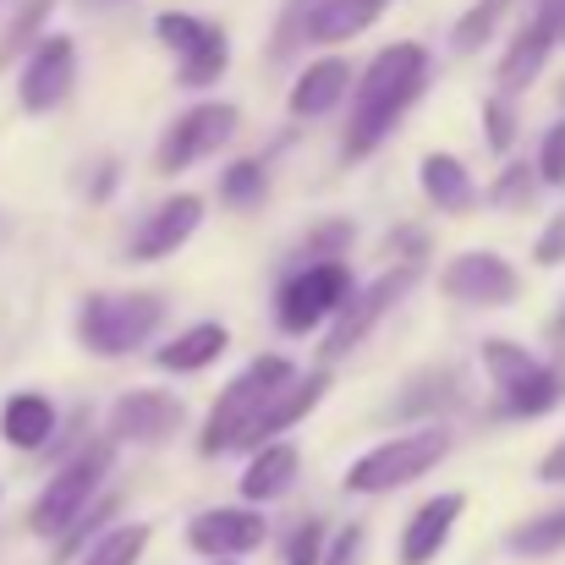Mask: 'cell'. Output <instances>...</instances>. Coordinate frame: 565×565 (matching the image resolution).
Wrapping results in <instances>:
<instances>
[{"instance_id": "cell-11", "label": "cell", "mask_w": 565, "mask_h": 565, "mask_svg": "<svg viewBox=\"0 0 565 565\" xmlns=\"http://www.w3.org/2000/svg\"><path fill=\"white\" fill-rule=\"evenodd\" d=\"M439 286H445V297H456V302H467V308H500V302L516 297L522 280H516V269H511L500 253H456V258L445 264Z\"/></svg>"}, {"instance_id": "cell-6", "label": "cell", "mask_w": 565, "mask_h": 565, "mask_svg": "<svg viewBox=\"0 0 565 565\" xmlns=\"http://www.w3.org/2000/svg\"><path fill=\"white\" fill-rule=\"evenodd\" d=\"M347 297H352V275H347L341 258L308 264V269H297V275L280 286V297H275V324H280L286 335H308L313 324H324L330 313H341Z\"/></svg>"}, {"instance_id": "cell-35", "label": "cell", "mask_w": 565, "mask_h": 565, "mask_svg": "<svg viewBox=\"0 0 565 565\" xmlns=\"http://www.w3.org/2000/svg\"><path fill=\"white\" fill-rule=\"evenodd\" d=\"M494 203H505V209H511V203H527V171H522V166H511V171L500 177V188H494Z\"/></svg>"}, {"instance_id": "cell-40", "label": "cell", "mask_w": 565, "mask_h": 565, "mask_svg": "<svg viewBox=\"0 0 565 565\" xmlns=\"http://www.w3.org/2000/svg\"><path fill=\"white\" fill-rule=\"evenodd\" d=\"M214 565H236V561H214Z\"/></svg>"}, {"instance_id": "cell-23", "label": "cell", "mask_w": 565, "mask_h": 565, "mask_svg": "<svg viewBox=\"0 0 565 565\" xmlns=\"http://www.w3.org/2000/svg\"><path fill=\"white\" fill-rule=\"evenodd\" d=\"M324 390H330V379H324V374L297 379V384H291V390H286V395H280V401L269 406V417L258 423V434H253V445H264V439H275L280 428H291V423H302V417H308V412H313V406L324 401Z\"/></svg>"}, {"instance_id": "cell-9", "label": "cell", "mask_w": 565, "mask_h": 565, "mask_svg": "<svg viewBox=\"0 0 565 565\" xmlns=\"http://www.w3.org/2000/svg\"><path fill=\"white\" fill-rule=\"evenodd\" d=\"M154 33H160V44H171L177 50V61H182V83L188 88H203V83H214L220 72H225V33L214 28V22H203V17H188V11H166V17H154Z\"/></svg>"}, {"instance_id": "cell-24", "label": "cell", "mask_w": 565, "mask_h": 565, "mask_svg": "<svg viewBox=\"0 0 565 565\" xmlns=\"http://www.w3.org/2000/svg\"><path fill=\"white\" fill-rule=\"evenodd\" d=\"M561 395H565V363L561 369H539L522 390H511V395H505V406H500V412H505V417H539V412H550Z\"/></svg>"}, {"instance_id": "cell-14", "label": "cell", "mask_w": 565, "mask_h": 565, "mask_svg": "<svg viewBox=\"0 0 565 565\" xmlns=\"http://www.w3.org/2000/svg\"><path fill=\"white\" fill-rule=\"evenodd\" d=\"M198 225H203V198H188V192H182V198L160 203V214H149L143 231L132 236V258H138V264L171 258L177 247H188Z\"/></svg>"}, {"instance_id": "cell-37", "label": "cell", "mask_w": 565, "mask_h": 565, "mask_svg": "<svg viewBox=\"0 0 565 565\" xmlns=\"http://www.w3.org/2000/svg\"><path fill=\"white\" fill-rule=\"evenodd\" d=\"M539 478L544 483H565V445L555 450V456H544V467H539Z\"/></svg>"}, {"instance_id": "cell-10", "label": "cell", "mask_w": 565, "mask_h": 565, "mask_svg": "<svg viewBox=\"0 0 565 565\" xmlns=\"http://www.w3.org/2000/svg\"><path fill=\"white\" fill-rule=\"evenodd\" d=\"M72 77H77V44L66 33H50L33 44L28 66H22V110L28 116H44L55 110L66 94H72Z\"/></svg>"}, {"instance_id": "cell-33", "label": "cell", "mask_w": 565, "mask_h": 565, "mask_svg": "<svg viewBox=\"0 0 565 565\" xmlns=\"http://www.w3.org/2000/svg\"><path fill=\"white\" fill-rule=\"evenodd\" d=\"M533 258H539V264H565V214H555V225L539 236Z\"/></svg>"}, {"instance_id": "cell-29", "label": "cell", "mask_w": 565, "mask_h": 565, "mask_svg": "<svg viewBox=\"0 0 565 565\" xmlns=\"http://www.w3.org/2000/svg\"><path fill=\"white\" fill-rule=\"evenodd\" d=\"M505 6H511V0H478V6L456 22V44H461V50H478V44L494 33V22L505 17Z\"/></svg>"}, {"instance_id": "cell-22", "label": "cell", "mask_w": 565, "mask_h": 565, "mask_svg": "<svg viewBox=\"0 0 565 565\" xmlns=\"http://www.w3.org/2000/svg\"><path fill=\"white\" fill-rule=\"evenodd\" d=\"M550 44H555V39H550V28H544V17H539V22H533V28H527V33L511 44V55L500 61V88L522 94V88H527V83L544 72V55H550Z\"/></svg>"}, {"instance_id": "cell-15", "label": "cell", "mask_w": 565, "mask_h": 565, "mask_svg": "<svg viewBox=\"0 0 565 565\" xmlns=\"http://www.w3.org/2000/svg\"><path fill=\"white\" fill-rule=\"evenodd\" d=\"M467 511V494H439V500H428L412 522H406V533H401V565H428L439 550H445V539H450V527H456V516Z\"/></svg>"}, {"instance_id": "cell-18", "label": "cell", "mask_w": 565, "mask_h": 565, "mask_svg": "<svg viewBox=\"0 0 565 565\" xmlns=\"http://www.w3.org/2000/svg\"><path fill=\"white\" fill-rule=\"evenodd\" d=\"M347 83H352V66L341 55L335 61H313L297 77V88H291V110L297 116H324V110H335V99L347 94Z\"/></svg>"}, {"instance_id": "cell-30", "label": "cell", "mask_w": 565, "mask_h": 565, "mask_svg": "<svg viewBox=\"0 0 565 565\" xmlns=\"http://www.w3.org/2000/svg\"><path fill=\"white\" fill-rule=\"evenodd\" d=\"M539 177L550 188H565V121L544 132V154H539Z\"/></svg>"}, {"instance_id": "cell-2", "label": "cell", "mask_w": 565, "mask_h": 565, "mask_svg": "<svg viewBox=\"0 0 565 565\" xmlns=\"http://www.w3.org/2000/svg\"><path fill=\"white\" fill-rule=\"evenodd\" d=\"M291 384H297V374H291L286 358H258V363H247V374H236L220 390V401H214V412H209V423H203V456L247 450L253 434H258V423L269 417V406H275Z\"/></svg>"}, {"instance_id": "cell-1", "label": "cell", "mask_w": 565, "mask_h": 565, "mask_svg": "<svg viewBox=\"0 0 565 565\" xmlns=\"http://www.w3.org/2000/svg\"><path fill=\"white\" fill-rule=\"evenodd\" d=\"M428 83V50L423 44H390L379 50L374 66L363 72L358 105H352V127H347V160L374 154L379 138L406 116V105L417 99V88Z\"/></svg>"}, {"instance_id": "cell-38", "label": "cell", "mask_w": 565, "mask_h": 565, "mask_svg": "<svg viewBox=\"0 0 565 565\" xmlns=\"http://www.w3.org/2000/svg\"><path fill=\"white\" fill-rule=\"evenodd\" d=\"M544 28H550V39H561L565 33V6H555V11L544 17Z\"/></svg>"}, {"instance_id": "cell-13", "label": "cell", "mask_w": 565, "mask_h": 565, "mask_svg": "<svg viewBox=\"0 0 565 565\" xmlns=\"http://www.w3.org/2000/svg\"><path fill=\"white\" fill-rule=\"evenodd\" d=\"M182 428V401L166 390H132L110 406V439H132V445H154L166 434Z\"/></svg>"}, {"instance_id": "cell-26", "label": "cell", "mask_w": 565, "mask_h": 565, "mask_svg": "<svg viewBox=\"0 0 565 565\" xmlns=\"http://www.w3.org/2000/svg\"><path fill=\"white\" fill-rule=\"evenodd\" d=\"M143 550H149V527L143 522H127V527H110L83 565H138Z\"/></svg>"}, {"instance_id": "cell-8", "label": "cell", "mask_w": 565, "mask_h": 565, "mask_svg": "<svg viewBox=\"0 0 565 565\" xmlns=\"http://www.w3.org/2000/svg\"><path fill=\"white\" fill-rule=\"evenodd\" d=\"M236 127H242V116L231 110V105H192L188 116L166 132V143H160V171L166 177H177V171H188L198 160H209V154H220L231 138H236Z\"/></svg>"}, {"instance_id": "cell-28", "label": "cell", "mask_w": 565, "mask_h": 565, "mask_svg": "<svg viewBox=\"0 0 565 565\" xmlns=\"http://www.w3.org/2000/svg\"><path fill=\"white\" fill-rule=\"evenodd\" d=\"M220 188H225V203H231V209H253V203H264V166H258V160H236Z\"/></svg>"}, {"instance_id": "cell-5", "label": "cell", "mask_w": 565, "mask_h": 565, "mask_svg": "<svg viewBox=\"0 0 565 565\" xmlns=\"http://www.w3.org/2000/svg\"><path fill=\"white\" fill-rule=\"evenodd\" d=\"M445 450H450V434H445V428L401 434V439H390V445L369 450V456L347 472V489H352V494H390V489H401V483L423 478L428 467H439V461H445Z\"/></svg>"}, {"instance_id": "cell-31", "label": "cell", "mask_w": 565, "mask_h": 565, "mask_svg": "<svg viewBox=\"0 0 565 565\" xmlns=\"http://www.w3.org/2000/svg\"><path fill=\"white\" fill-rule=\"evenodd\" d=\"M44 11H50V0H28V6H22V17H17V28H11V33L0 39V66H6V61L17 55V44H22V39H28V33H33V28L44 22Z\"/></svg>"}, {"instance_id": "cell-16", "label": "cell", "mask_w": 565, "mask_h": 565, "mask_svg": "<svg viewBox=\"0 0 565 565\" xmlns=\"http://www.w3.org/2000/svg\"><path fill=\"white\" fill-rule=\"evenodd\" d=\"M0 434H6V445H17V450H39V445L55 434V406H50L44 395H33V390H17V395L0 406Z\"/></svg>"}, {"instance_id": "cell-34", "label": "cell", "mask_w": 565, "mask_h": 565, "mask_svg": "<svg viewBox=\"0 0 565 565\" xmlns=\"http://www.w3.org/2000/svg\"><path fill=\"white\" fill-rule=\"evenodd\" d=\"M516 121L505 116V99H489V149H511Z\"/></svg>"}, {"instance_id": "cell-21", "label": "cell", "mask_w": 565, "mask_h": 565, "mask_svg": "<svg viewBox=\"0 0 565 565\" xmlns=\"http://www.w3.org/2000/svg\"><path fill=\"white\" fill-rule=\"evenodd\" d=\"M417 177H423L428 203H434V209H445V214H461V209L472 203V177H467V166H461V160H450V154H428Z\"/></svg>"}, {"instance_id": "cell-4", "label": "cell", "mask_w": 565, "mask_h": 565, "mask_svg": "<svg viewBox=\"0 0 565 565\" xmlns=\"http://www.w3.org/2000/svg\"><path fill=\"white\" fill-rule=\"evenodd\" d=\"M110 461H116V450L110 445H88V450H77L55 478H50V489L39 494V505H33V533H44V539H61L88 505H94V494H99V483H105V472H110Z\"/></svg>"}, {"instance_id": "cell-12", "label": "cell", "mask_w": 565, "mask_h": 565, "mask_svg": "<svg viewBox=\"0 0 565 565\" xmlns=\"http://www.w3.org/2000/svg\"><path fill=\"white\" fill-rule=\"evenodd\" d=\"M269 539L264 516L247 511V505H225V511H203L188 522V544L209 561H236V555H253L258 544Z\"/></svg>"}, {"instance_id": "cell-19", "label": "cell", "mask_w": 565, "mask_h": 565, "mask_svg": "<svg viewBox=\"0 0 565 565\" xmlns=\"http://www.w3.org/2000/svg\"><path fill=\"white\" fill-rule=\"evenodd\" d=\"M291 478H297V445H264L253 461H247V472H242V494L247 500H275V494H286L291 489Z\"/></svg>"}, {"instance_id": "cell-20", "label": "cell", "mask_w": 565, "mask_h": 565, "mask_svg": "<svg viewBox=\"0 0 565 565\" xmlns=\"http://www.w3.org/2000/svg\"><path fill=\"white\" fill-rule=\"evenodd\" d=\"M220 352H225V330H220V324H192V330H182L177 341L160 347L154 363H160L166 374H198V369H209Z\"/></svg>"}, {"instance_id": "cell-32", "label": "cell", "mask_w": 565, "mask_h": 565, "mask_svg": "<svg viewBox=\"0 0 565 565\" xmlns=\"http://www.w3.org/2000/svg\"><path fill=\"white\" fill-rule=\"evenodd\" d=\"M319 550H324V527L308 522V527H297V539L286 544V565H319Z\"/></svg>"}, {"instance_id": "cell-27", "label": "cell", "mask_w": 565, "mask_h": 565, "mask_svg": "<svg viewBox=\"0 0 565 565\" xmlns=\"http://www.w3.org/2000/svg\"><path fill=\"white\" fill-rule=\"evenodd\" d=\"M511 550L516 555H555L565 550V511H550V516H533V522H522L516 533H511Z\"/></svg>"}, {"instance_id": "cell-25", "label": "cell", "mask_w": 565, "mask_h": 565, "mask_svg": "<svg viewBox=\"0 0 565 565\" xmlns=\"http://www.w3.org/2000/svg\"><path fill=\"white\" fill-rule=\"evenodd\" d=\"M483 363H489V379L511 395V390H522L527 379L539 374L544 363H533V352L527 347H516V341H483Z\"/></svg>"}, {"instance_id": "cell-39", "label": "cell", "mask_w": 565, "mask_h": 565, "mask_svg": "<svg viewBox=\"0 0 565 565\" xmlns=\"http://www.w3.org/2000/svg\"><path fill=\"white\" fill-rule=\"evenodd\" d=\"M550 335H555V341H565V308H561V319L550 324Z\"/></svg>"}, {"instance_id": "cell-17", "label": "cell", "mask_w": 565, "mask_h": 565, "mask_svg": "<svg viewBox=\"0 0 565 565\" xmlns=\"http://www.w3.org/2000/svg\"><path fill=\"white\" fill-rule=\"evenodd\" d=\"M384 6H390V0H319V6H313V17H308V33H313L319 44L358 39L363 28H374Z\"/></svg>"}, {"instance_id": "cell-3", "label": "cell", "mask_w": 565, "mask_h": 565, "mask_svg": "<svg viewBox=\"0 0 565 565\" xmlns=\"http://www.w3.org/2000/svg\"><path fill=\"white\" fill-rule=\"evenodd\" d=\"M166 319V302L154 291H94L77 313V335L99 358H127L138 352Z\"/></svg>"}, {"instance_id": "cell-36", "label": "cell", "mask_w": 565, "mask_h": 565, "mask_svg": "<svg viewBox=\"0 0 565 565\" xmlns=\"http://www.w3.org/2000/svg\"><path fill=\"white\" fill-rule=\"evenodd\" d=\"M358 550H363V533H358V527H347V533L335 539V550H330V561H324V565H352V555H358Z\"/></svg>"}, {"instance_id": "cell-7", "label": "cell", "mask_w": 565, "mask_h": 565, "mask_svg": "<svg viewBox=\"0 0 565 565\" xmlns=\"http://www.w3.org/2000/svg\"><path fill=\"white\" fill-rule=\"evenodd\" d=\"M412 280H417V269L412 264H401V269H390V275H379L374 286L363 291V297H347L341 302V319H335V330L324 335V347H319V363H341L369 330H374L379 319L412 291Z\"/></svg>"}]
</instances>
